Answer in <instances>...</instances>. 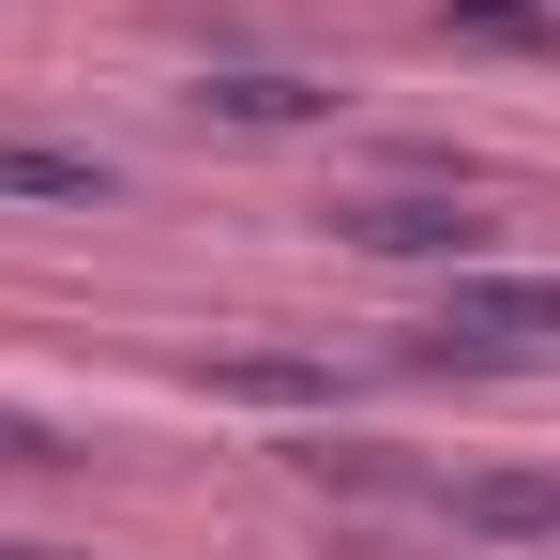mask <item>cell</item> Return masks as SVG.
I'll return each mask as SVG.
<instances>
[{
	"instance_id": "6da1fadb",
	"label": "cell",
	"mask_w": 560,
	"mask_h": 560,
	"mask_svg": "<svg viewBox=\"0 0 560 560\" xmlns=\"http://www.w3.org/2000/svg\"><path fill=\"white\" fill-rule=\"evenodd\" d=\"M530 349H560V273H500V258L440 273L424 364H530Z\"/></svg>"
},
{
	"instance_id": "7a4b0ae2",
	"label": "cell",
	"mask_w": 560,
	"mask_h": 560,
	"mask_svg": "<svg viewBox=\"0 0 560 560\" xmlns=\"http://www.w3.org/2000/svg\"><path fill=\"white\" fill-rule=\"evenodd\" d=\"M334 243L409 258V273H469V258H500V212H469V197H334Z\"/></svg>"
},
{
	"instance_id": "3957f363",
	"label": "cell",
	"mask_w": 560,
	"mask_h": 560,
	"mask_svg": "<svg viewBox=\"0 0 560 560\" xmlns=\"http://www.w3.org/2000/svg\"><path fill=\"white\" fill-rule=\"evenodd\" d=\"M440 515L469 546H560V469H455Z\"/></svg>"
},
{
	"instance_id": "277c9868",
	"label": "cell",
	"mask_w": 560,
	"mask_h": 560,
	"mask_svg": "<svg viewBox=\"0 0 560 560\" xmlns=\"http://www.w3.org/2000/svg\"><path fill=\"white\" fill-rule=\"evenodd\" d=\"M197 121H228V137H303V121H334V77L228 61V77H197Z\"/></svg>"
},
{
	"instance_id": "5b68a950",
	"label": "cell",
	"mask_w": 560,
	"mask_h": 560,
	"mask_svg": "<svg viewBox=\"0 0 560 560\" xmlns=\"http://www.w3.org/2000/svg\"><path fill=\"white\" fill-rule=\"evenodd\" d=\"M0 197H15V212H106L121 167H106V152H61V137H0Z\"/></svg>"
},
{
	"instance_id": "8992f818",
	"label": "cell",
	"mask_w": 560,
	"mask_h": 560,
	"mask_svg": "<svg viewBox=\"0 0 560 560\" xmlns=\"http://www.w3.org/2000/svg\"><path fill=\"white\" fill-rule=\"evenodd\" d=\"M228 394H258V409H303V394H334L318 364H288V349H243V364H212Z\"/></svg>"
},
{
	"instance_id": "52a82bcc",
	"label": "cell",
	"mask_w": 560,
	"mask_h": 560,
	"mask_svg": "<svg viewBox=\"0 0 560 560\" xmlns=\"http://www.w3.org/2000/svg\"><path fill=\"white\" fill-rule=\"evenodd\" d=\"M0 469H61V424H31V409H0Z\"/></svg>"
},
{
	"instance_id": "ba28073f",
	"label": "cell",
	"mask_w": 560,
	"mask_h": 560,
	"mask_svg": "<svg viewBox=\"0 0 560 560\" xmlns=\"http://www.w3.org/2000/svg\"><path fill=\"white\" fill-rule=\"evenodd\" d=\"M440 15H455V31H530L546 0H440Z\"/></svg>"
},
{
	"instance_id": "9c48e42d",
	"label": "cell",
	"mask_w": 560,
	"mask_h": 560,
	"mask_svg": "<svg viewBox=\"0 0 560 560\" xmlns=\"http://www.w3.org/2000/svg\"><path fill=\"white\" fill-rule=\"evenodd\" d=\"M0 560H77V546H0Z\"/></svg>"
}]
</instances>
